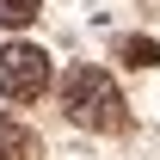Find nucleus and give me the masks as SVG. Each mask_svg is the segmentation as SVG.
<instances>
[{
  "mask_svg": "<svg viewBox=\"0 0 160 160\" xmlns=\"http://www.w3.org/2000/svg\"><path fill=\"white\" fill-rule=\"evenodd\" d=\"M62 105H68V117L80 129H99V136H117L123 123H129V105H123L117 80L105 74V68H74V74L62 80Z\"/></svg>",
  "mask_w": 160,
  "mask_h": 160,
  "instance_id": "obj_1",
  "label": "nucleus"
},
{
  "mask_svg": "<svg viewBox=\"0 0 160 160\" xmlns=\"http://www.w3.org/2000/svg\"><path fill=\"white\" fill-rule=\"evenodd\" d=\"M43 86H49V56L37 43H6L0 49V92L25 105V99H43Z\"/></svg>",
  "mask_w": 160,
  "mask_h": 160,
  "instance_id": "obj_2",
  "label": "nucleus"
},
{
  "mask_svg": "<svg viewBox=\"0 0 160 160\" xmlns=\"http://www.w3.org/2000/svg\"><path fill=\"white\" fill-rule=\"evenodd\" d=\"M0 160H43V142L6 111H0Z\"/></svg>",
  "mask_w": 160,
  "mask_h": 160,
  "instance_id": "obj_3",
  "label": "nucleus"
},
{
  "mask_svg": "<svg viewBox=\"0 0 160 160\" xmlns=\"http://www.w3.org/2000/svg\"><path fill=\"white\" fill-rule=\"evenodd\" d=\"M117 56L129 62V68H160V43H154V37H123Z\"/></svg>",
  "mask_w": 160,
  "mask_h": 160,
  "instance_id": "obj_4",
  "label": "nucleus"
},
{
  "mask_svg": "<svg viewBox=\"0 0 160 160\" xmlns=\"http://www.w3.org/2000/svg\"><path fill=\"white\" fill-rule=\"evenodd\" d=\"M37 19V0H0V25H31Z\"/></svg>",
  "mask_w": 160,
  "mask_h": 160,
  "instance_id": "obj_5",
  "label": "nucleus"
}]
</instances>
